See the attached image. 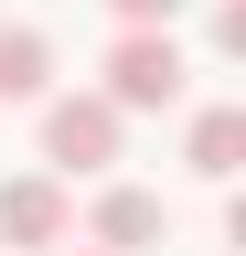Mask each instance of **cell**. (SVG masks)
Here are the masks:
<instances>
[{
	"instance_id": "obj_1",
	"label": "cell",
	"mask_w": 246,
	"mask_h": 256,
	"mask_svg": "<svg viewBox=\"0 0 246 256\" xmlns=\"http://www.w3.org/2000/svg\"><path fill=\"white\" fill-rule=\"evenodd\" d=\"M182 86H193V54H182L171 43V22H129V32H118V43H107V107L118 118H139V107H182Z\"/></svg>"
},
{
	"instance_id": "obj_2",
	"label": "cell",
	"mask_w": 246,
	"mask_h": 256,
	"mask_svg": "<svg viewBox=\"0 0 246 256\" xmlns=\"http://www.w3.org/2000/svg\"><path fill=\"white\" fill-rule=\"evenodd\" d=\"M118 128H129V118H118L107 96H54L43 86V160H54V171H107V160H118Z\"/></svg>"
},
{
	"instance_id": "obj_3",
	"label": "cell",
	"mask_w": 246,
	"mask_h": 256,
	"mask_svg": "<svg viewBox=\"0 0 246 256\" xmlns=\"http://www.w3.org/2000/svg\"><path fill=\"white\" fill-rule=\"evenodd\" d=\"M65 235H75V214H65V171H22V182H0V246L43 256V246H65Z\"/></svg>"
},
{
	"instance_id": "obj_4",
	"label": "cell",
	"mask_w": 246,
	"mask_h": 256,
	"mask_svg": "<svg viewBox=\"0 0 246 256\" xmlns=\"http://www.w3.org/2000/svg\"><path fill=\"white\" fill-rule=\"evenodd\" d=\"M161 235H171V203H161V192H139V182H107L97 214H86V246H107V256H150Z\"/></svg>"
},
{
	"instance_id": "obj_5",
	"label": "cell",
	"mask_w": 246,
	"mask_h": 256,
	"mask_svg": "<svg viewBox=\"0 0 246 256\" xmlns=\"http://www.w3.org/2000/svg\"><path fill=\"white\" fill-rule=\"evenodd\" d=\"M43 86H54V43L33 22H0V107H33Z\"/></svg>"
},
{
	"instance_id": "obj_6",
	"label": "cell",
	"mask_w": 246,
	"mask_h": 256,
	"mask_svg": "<svg viewBox=\"0 0 246 256\" xmlns=\"http://www.w3.org/2000/svg\"><path fill=\"white\" fill-rule=\"evenodd\" d=\"M182 160H193L203 182H235V160H246V107H203L193 139H182Z\"/></svg>"
},
{
	"instance_id": "obj_7",
	"label": "cell",
	"mask_w": 246,
	"mask_h": 256,
	"mask_svg": "<svg viewBox=\"0 0 246 256\" xmlns=\"http://www.w3.org/2000/svg\"><path fill=\"white\" fill-rule=\"evenodd\" d=\"M214 54H246V0H214Z\"/></svg>"
},
{
	"instance_id": "obj_8",
	"label": "cell",
	"mask_w": 246,
	"mask_h": 256,
	"mask_svg": "<svg viewBox=\"0 0 246 256\" xmlns=\"http://www.w3.org/2000/svg\"><path fill=\"white\" fill-rule=\"evenodd\" d=\"M107 11H118V22H171L182 0H107Z\"/></svg>"
},
{
	"instance_id": "obj_9",
	"label": "cell",
	"mask_w": 246,
	"mask_h": 256,
	"mask_svg": "<svg viewBox=\"0 0 246 256\" xmlns=\"http://www.w3.org/2000/svg\"><path fill=\"white\" fill-rule=\"evenodd\" d=\"M75 256H107V246H75Z\"/></svg>"
}]
</instances>
